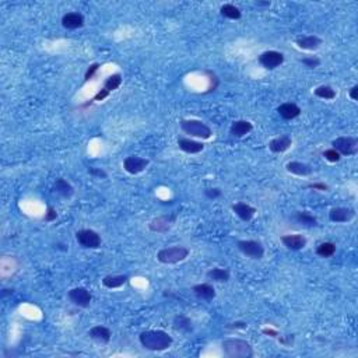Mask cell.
Segmentation results:
<instances>
[{"mask_svg":"<svg viewBox=\"0 0 358 358\" xmlns=\"http://www.w3.org/2000/svg\"><path fill=\"white\" fill-rule=\"evenodd\" d=\"M111 92L109 91H107L105 88H102V90H100L96 94V97H94V100L92 101H102V100H105L108 96H109Z\"/></svg>","mask_w":358,"mask_h":358,"instance_id":"cell-40","label":"cell"},{"mask_svg":"<svg viewBox=\"0 0 358 358\" xmlns=\"http://www.w3.org/2000/svg\"><path fill=\"white\" fill-rule=\"evenodd\" d=\"M291 146H293V139L290 137L289 134H283V136H278L276 139L270 140L269 150H270L272 153L280 154V153H285Z\"/></svg>","mask_w":358,"mask_h":358,"instance_id":"cell-16","label":"cell"},{"mask_svg":"<svg viewBox=\"0 0 358 358\" xmlns=\"http://www.w3.org/2000/svg\"><path fill=\"white\" fill-rule=\"evenodd\" d=\"M54 190L64 199H70L75 195V187L71 186L69 182L66 181V179H63V178H58V179L55 181Z\"/></svg>","mask_w":358,"mask_h":358,"instance_id":"cell-25","label":"cell"},{"mask_svg":"<svg viewBox=\"0 0 358 358\" xmlns=\"http://www.w3.org/2000/svg\"><path fill=\"white\" fill-rule=\"evenodd\" d=\"M357 92H358V86L355 84V86H353L351 88H350V92H348V96H350V98H351L353 101H357Z\"/></svg>","mask_w":358,"mask_h":358,"instance_id":"cell-43","label":"cell"},{"mask_svg":"<svg viewBox=\"0 0 358 358\" xmlns=\"http://www.w3.org/2000/svg\"><path fill=\"white\" fill-rule=\"evenodd\" d=\"M56 219H58V211H56L54 207L49 206L48 209H46V213L43 216V220H45L46 223H52V221H55Z\"/></svg>","mask_w":358,"mask_h":358,"instance_id":"cell-37","label":"cell"},{"mask_svg":"<svg viewBox=\"0 0 358 358\" xmlns=\"http://www.w3.org/2000/svg\"><path fill=\"white\" fill-rule=\"evenodd\" d=\"M206 277L210 281H216V283H227L231 277V273L228 269H221V268H214L210 269Z\"/></svg>","mask_w":358,"mask_h":358,"instance_id":"cell-26","label":"cell"},{"mask_svg":"<svg viewBox=\"0 0 358 358\" xmlns=\"http://www.w3.org/2000/svg\"><path fill=\"white\" fill-rule=\"evenodd\" d=\"M227 327L228 329H246L248 325H246V322H234V323L227 325Z\"/></svg>","mask_w":358,"mask_h":358,"instance_id":"cell-41","label":"cell"},{"mask_svg":"<svg viewBox=\"0 0 358 358\" xmlns=\"http://www.w3.org/2000/svg\"><path fill=\"white\" fill-rule=\"evenodd\" d=\"M192 291L195 295L204 301H213L216 298V289L210 283H200L193 285Z\"/></svg>","mask_w":358,"mask_h":358,"instance_id":"cell-23","label":"cell"},{"mask_svg":"<svg viewBox=\"0 0 358 358\" xmlns=\"http://www.w3.org/2000/svg\"><path fill=\"white\" fill-rule=\"evenodd\" d=\"M76 241L79 242V245L86 248V249H98L102 244L101 235L94 230H79L76 232Z\"/></svg>","mask_w":358,"mask_h":358,"instance_id":"cell-6","label":"cell"},{"mask_svg":"<svg viewBox=\"0 0 358 358\" xmlns=\"http://www.w3.org/2000/svg\"><path fill=\"white\" fill-rule=\"evenodd\" d=\"M179 125H181L182 132L192 136V137L209 140L213 136V130H211L209 125H206V123L198 121V119H183Z\"/></svg>","mask_w":358,"mask_h":358,"instance_id":"cell-3","label":"cell"},{"mask_svg":"<svg viewBox=\"0 0 358 358\" xmlns=\"http://www.w3.org/2000/svg\"><path fill=\"white\" fill-rule=\"evenodd\" d=\"M323 158L329 161V162H331V164H335V162H339V161L342 160V155L335 149H327L323 151Z\"/></svg>","mask_w":358,"mask_h":358,"instance_id":"cell-33","label":"cell"},{"mask_svg":"<svg viewBox=\"0 0 358 358\" xmlns=\"http://www.w3.org/2000/svg\"><path fill=\"white\" fill-rule=\"evenodd\" d=\"M98 69H100V63H92L87 69V71H86V76H84V81H88V80H91L94 76H96V73L98 71Z\"/></svg>","mask_w":358,"mask_h":358,"instance_id":"cell-38","label":"cell"},{"mask_svg":"<svg viewBox=\"0 0 358 358\" xmlns=\"http://www.w3.org/2000/svg\"><path fill=\"white\" fill-rule=\"evenodd\" d=\"M128 281L129 277L125 276V274H109V276H105V277L102 278V285L105 289L115 290L123 287Z\"/></svg>","mask_w":358,"mask_h":358,"instance_id":"cell-24","label":"cell"},{"mask_svg":"<svg viewBox=\"0 0 358 358\" xmlns=\"http://www.w3.org/2000/svg\"><path fill=\"white\" fill-rule=\"evenodd\" d=\"M331 149H335L336 151L340 153V155H354L357 154L358 151V140L351 136H342L337 137L331 141Z\"/></svg>","mask_w":358,"mask_h":358,"instance_id":"cell-7","label":"cell"},{"mask_svg":"<svg viewBox=\"0 0 358 358\" xmlns=\"http://www.w3.org/2000/svg\"><path fill=\"white\" fill-rule=\"evenodd\" d=\"M277 112L278 115L283 119H285V121H291V119L298 118L302 111H301V108H299L297 104H294V102H284L281 105H278Z\"/></svg>","mask_w":358,"mask_h":358,"instance_id":"cell-19","label":"cell"},{"mask_svg":"<svg viewBox=\"0 0 358 358\" xmlns=\"http://www.w3.org/2000/svg\"><path fill=\"white\" fill-rule=\"evenodd\" d=\"M306 238L302 234H287L281 236V244H283L290 251H301L306 246Z\"/></svg>","mask_w":358,"mask_h":358,"instance_id":"cell-13","label":"cell"},{"mask_svg":"<svg viewBox=\"0 0 358 358\" xmlns=\"http://www.w3.org/2000/svg\"><path fill=\"white\" fill-rule=\"evenodd\" d=\"M232 211H234L242 221H245V223L251 221V220L255 217V214H256V209H255L253 206L244 203V202L232 204Z\"/></svg>","mask_w":358,"mask_h":358,"instance_id":"cell-20","label":"cell"},{"mask_svg":"<svg viewBox=\"0 0 358 358\" xmlns=\"http://www.w3.org/2000/svg\"><path fill=\"white\" fill-rule=\"evenodd\" d=\"M140 344L149 351H165L171 347L174 339L164 330H145L139 336Z\"/></svg>","mask_w":358,"mask_h":358,"instance_id":"cell-1","label":"cell"},{"mask_svg":"<svg viewBox=\"0 0 358 358\" xmlns=\"http://www.w3.org/2000/svg\"><path fill=\"white\" fill-rule=\"evenodd\" d=\"M236 246H238L241 253H244L245 256L255 259V260H259L265 256V246L259 241L242 240L236 242Z\"/></svg>","mask_w":358,"mask_h":358,"instance_id":"cell-5","label":"cell"},{"mask_svg":"<svg viewBox=\"0 0 358 358\" xmlns=\"http://www.w3.org/2000/svg\"><path fill=\"white\" fill-rule=\"evenodd\" d=\"M355 217V210L350 207H333L329 211V220L331 223H348Z\"/></svg>","mask_w":358,"mask_h":358,"instance_id":"cell-12","label":"cell"},{"mask_svg":"<svg viewBox=\"0 0 358 358\" xmlns=\"http://www.w3.org/2000/svg\"><path fill=\"white\" fill-rule=\"evenodd\" d=\"M177 221V214H165V216H160L155 217L149 223V230L151 232H157V234H165L171 230L172 225L175 224Z\"/></svg>","mask_w":358,"mask_h":358,"instance_id":"cell-8","label":"cell"},{"mask_svg":"<svg viewBox=\"0 0 358 358\" xmlns=\"http://www.w3.org/2000/svg\"><path fill=\"white\" fill-rule=\"evenodd\" d=\"M308 187H309V189H314V190H321V192H326V190H329V186H327L326 183H323V182H315V183H309V185H308Z\"/></svg>","mask_w":358,"mask_h":358,"instance_id":"cell-39","label":"cell"},{"mask_svg":"<svg viewBox=\"0 0 358 358\" xmlns=\"http://www.w3.org/2000/svg\"><path fill=\"white\" fill-rule=\"evenodd\" d=\"M314 94H315L318 98H321V100H327V101H330V100H335L336 98V90L333 88V87L330 86H319L316 87L315 90H314Z\"/></svg>","mask_w":358,"mask_h":358,"instance_id":"cell-31","label":"cell"},{"mask_svg":"<svg viewBox=\"0 0 358 358\" xmlns=\"http://www.w3.org/2000/svg\"><path fill=\"white\" fill-rule=\"evenodd\" d=\"M122 75L121 73H115V75H111L109 77H108L107 80L104 81V88L107 91H109V92H112L113 90H116V88H119L121 87V84H122Z\"/></svg>","mask_w":358,"mask_h":358,"instance_id":"cell-32","label":"cell"},{"mask_svg":"<svg viewBox=\"0 0 358 358\" xmlns=\"http://www.w3.org/2000/svg\"><path fill=\"white\" fill-rule=\"evenodd\" d=\"M88 336L92 340H96L98 343H102V344H107V343L111 342V337H112V331L109 330L107 326H98L91 327L90 331H88Z\"/></svg>","mask_w":358,"mask_h":358,"instance_id":"cell-21","label":"cell"},{"mask_svg":"<svg viewBox=\"0 0 358 358\" xmlns=\"http://www.w3.org/2000/svg\"><path fill=\"white\" fill-rule=\"evenodd\" d=\"M322 38H319L318 35H304V37H299L295 39V43L299 49H304V51H316V49L321 48L322 45Z\"/></svg>","mask_w":358,"mask_h":358,"instance_id":"cell-17","label":"cell"},{"mask_svg":"<svg viewBox=\"0 0 358 358\" xmlns=\"http://www.w3.org/2000/svg\"><path fill=\"white\" fill-rule=\"evenodd\" d=\"M257 60L259 64L266 70H274L284 63V55L278 51H265L263 54L259 55Z\"/></svg>","mask_w":358,"mask_h":358,"instance_id":"cell-9","label":"cell"},{"mask_svg":"<svg viewBox=\"0 0 358 358\" xmlns=\"http://www.w3.org/2000/svg\"><path fill=\"white\" fill-rule=\"evenodd\" d=\"M295 221L305 227H316L318 225V219L312 216L309 211H297L295 213Z\"/></svg>","mask_w":358,"mask_h":358,"instance_id":"cell-29","label":"cell"},{"mask_svg":"<svg viewBox=\"0 0 358 358\" xmlns=\"http://www.w3.org/2000/svg\"><path fill=\"white\" fill-rule=\"evenodd\" d=\"M84 16L79 13V11H69L62 17V26L66 30H77L84 26Z\"/></svg>","mask_w":358,"mask_h":358,"instance_id":"cell-14","label":"cell"},{"mask_svg":"<svg viewBox=\"0 0 358 358\" xmlns=\"http://www.w3.org/2000/svg\"><path fill=\"white\" fill-rule=\"evenodd\" d=\"M189 256V249L185 246H170L157 253V260L162 265H177Z\"/></svg>","mask_w":358,"mask_h":358,"instance_id":"cell-4","label":"cell"},{"mask_svg":"<svg viewBox=\"0 0 358 358\" xmlns=\"http://www.w3.org/2000/svg\"><path fill=\"white\" fill-rule=\"evenodd\" d=\"M178 147L187 154H199L204 150V145L202 141H196V140L189 139V137H179Z\"/></svg>","mask_w":358,"mask_h":358,"instance_id":"cell-15","label":"cell"},{"mask_svg":"<svg viewBox=\"0 0 358 358\" xmlns=\"http://www.w3.org/2000/svg\"><path fill=\"white\" fill-rule=\"evenodd\" d=\"M263 333H265V335H269L270 337H278V331L273 330V329H263Z\"/></svg>","mask_w":358,"mask_h":358,"instance_id":"cell-44","label":"cell"},{"mask_svg":"<svg viewBox=\"0 0 358 358\" xmlns=\"http://www.w3.org/2000/svg\"><path fill=\"white\" fill-rule=\"evenodd\" d=\"M220 13H221V16L228 18V20H240L242 17V11L240 10V7H236L235 5H231V3H225V5L221 6Z\"/></svg>","mask_w":358,"mask_h":358,"instance_id":"cell-28","label":"cell"},{"mask_svg":"<svg viewBox=\"0 0 358 358\" xmlns=\"http://www.w3.org/2000/svg\"><path fill=\"white\" fill-rule=\"evenodd\" d=\"M278 340H280L281 344H284V346H289L290 347V346L293 344V342H294V336H293V335L290 336L289 335V336H285V339H284V337H278Z\"/></svg>","mask_w":358,"mask_h":358,"instance_id":"cell-42","label":"cell"},{"mask_svg":"<svg viewBox=\"0 0 358 358\" xmlns=\"http://www.w3.org/2000/svg\"><path fill=\"white\" fill-rule=\"evenodd\" d=\"M88 174L92 175V177L100 178V179H105V178L108 177L107 172L104 171V170H101V168H96V166H90V168H88Z\"/></svg>","mask_w":358,"mask_h":358,"instance_id":"cell-36","label":"cell"},{"mask_svg":"<svg viewBox=\"0 0 358 358\" xmlns=\"http://www.w3.org/2000/svg\"><path fill=\"white\" fill-rule=\"evenodd\" d=\"M150 161L139 155H129L123 160V170L130 175H137L149 166Z\"/></svg>","mask_w":358,"mask_h":358,"instance_id":"cell-10","label":"cell"},{"mask_svg":"<svg viewBox=\"0 0 358 358\" xmlns=\"http://www.w3.org/2000/svg\"><path fill=\"white\" fill-rule=\"evenodd\" d=\"M301 63L304 64L305 67H308V69H316L321 64V59L316 58V56H306V58L301 59Z\"/></svg>","mask_w":358,"mask_h":358,"instance_id":"cell-34","label":"cell"},{"mask_svg":"<svg viewBox=\"0 0 358 358\" xmlns=\"http://www.w3.org/2000/svg\"><path fill=\"white\" fill-rule=\"evenodd\" d=\"M253 130V125H252L249 121H245V119H238V121H234L230 128V133L234 136V137H244L246 134H249Z\"/></svg>","mask_w":358,"mask_h":358,"instance_id":"cell-18","label":"cell"},{"mask_svg":"<svg viewBox=\"0 0 358 358\" xmlns=\"http://www.w3.org/2000/svg\"><path fill=\"white\" fill-rule=\"evenodd\" d=\"M174 329L182 333H192L193 331V322L190 318L185 315H177L172 321Z\"/></svg>","mask_w":358,"mask_h":358,"instance_id":"cell-27","label":"cell"},{"mask_svg":"<svg viewBox=\"0 0 358 358\" xmlns=\"http://www.w3.org/2000/svg\"><path fill=\"white\" fill-rule=\"evenodd\" d=\"M221 189L220 187H207V189H204V196L207 199H210V200H214V199H217L221 196Z\"/></svg>","mask_w":358,"mask_h":358,"instance_id":"cell-35","label":"cell"},{"mask_svg":"<svg viewBox=\"0 0 358 358\" xmlns=\"http://www.w3.org/2000/svg\"><path fill=\"white\" fill-rule=\"evenodd\" d=\"M285 170L297 177H309L312 174V166L306 162H301V161H290L285 165Z\"/></svg>","mask_w":358,"mask_h":358,"instance_id":"cell-22","label":"cell"},{"mask_svg":"<svg viewBox=\"0 0 358 358\" xmlns=\"http://www.w3.org/2000/svg\"><path fill=\"white\" fill-rule=\"evenodd\" d=\"M221 350L228 358H252L253 347L249 342L238 337H228L221 342Z\"/></svg>","mask_w":358,"mask_h":358,"instance_id":"cell-2","label":"cell"},{"mask_svg":"<svg viewBox=\"0 0 358 358\" xmlns=\"http://www.w3.org/2000/svg\"><path fill=\"white\" fill-rule=\"evenodd\" d=\"M67 297H69L70 302L76 306H80V308H87L90 306L91 299H92V295L87 289L84 287H76V289H71L67 293Z\"/></svg>","mask_w":358,"mask_h":358,"instance_id":"cell-11","label":"cell"},{"mask_svg":"<svg viewBox=\"0 0 358 358\" xmlns=\"http://www.w3.org/2000/svg\"><path fill=\"white\" fill-rule=\"evenodd\" d=\"M336 253V245L333 242H322L316 246V255L319 257H331Z\"/></svg>","mask_w":358,"mask_h":358,"instance_id":"cell-30","label":"cell"}]
</instances>
